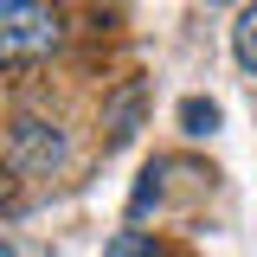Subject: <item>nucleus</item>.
<instances>
[{"mask_svg":"<svg viewBox=\"0 0 257 257\" xmlns=\"http://www.w3.org/2000/svg\"><path fill=\"white\" fill-rule=\"evenodd\" d=\"M64 45V13L52 0H0V71H32Z\"/></svg>","mask_w":257,"mask_h":257,"instance_id":"nucleus-1","label":"nucleus"},{"mask_svg":"<svg viewBox=\"0 0 257 257\" xmlns=\"http://www.w3.org/2000/svg\"><path fill=\"white\" fill-rule=\"evenodd\" d=\"M231 52H238V64L257 77V0L238 13V26H231Z\"/></svg>","mask_w":257,"mask_h":257,"instance_id":"nucleus-2","label":"nucleus"},{"mask_svg":"<svg viewBox=\"0 0 257 257\" xmlns=\"http://www.w3.org/2000/svg\"><path fill=\"white\" fill-rule=\"evenodd\" d=\"M103 257H161V244H155V238H142V231H116Z\"/></svg>","mask_w":257,"mask_h":257,"instance_id":"nucleus-3","label":"nucleus"},{"mask_svg":"<svg viewBox=\"0 0 257 257\" xmlns=\"http://www.w3.org/2000/svg\"><path fill=\"white\" fill-rule=\"evenodd\" d=\"M206 7H219V0H206Z\"/></svg>","mask_w":257,"mask_h":257,"instance_id":"nucleus-4","label":"nucleus"}]
</instances>
